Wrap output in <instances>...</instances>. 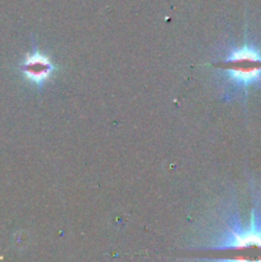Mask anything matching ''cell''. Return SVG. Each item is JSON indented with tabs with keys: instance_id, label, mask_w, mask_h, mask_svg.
<instances>
[{
	"instance_id": "obj_1",
	"label": "cell",
	"mask_w": 261,
	"mask_h": 262,
	"mask_svg": "<svg viewBox=\"0 0 261 262\" xmlns=\"http://www.w3.org/2000/svg\"><path fill=\"white\" fill-rule=\"evenodd\" d=\"M225 82L233 89L246 90L261 82V50L251 43L232 48L223 60Z\"/></svg>"
},
{
	"instance_id": "obj_3",
	"label": "cell",
	"mask_w": 261,
	"mask_h": 262,
	"mask_svg": "<svg viewBox=\"0 0 261 262\" xmlns=\"http://www.w3.org/2000/svg\"><path fill=\"white\" fill-rule=\"evenodd\" d=\"M18 69L26 81L37 89H41L44 83L54 76L56 67L46 54L33 46L32 50L26 54L23 60L19 63Z\"/></svg>"
},
{
	"instance_id": "obj_2",
	"label": "cell",
	"mask_w": 261,
	"mask_h": 262,
	"mask_svg": "<svg viewBox=\"0 0 261 262\" xmlns=\"http://www.w3.org/2000/svg\"><path fill=\"white\" fill-rule=\"evenodd\" d=\"M247 247L261 248V211L256 209L252 210L248 225L230 216L211 246L212 250H242Z\"/></svg>"
}]
</instances>
